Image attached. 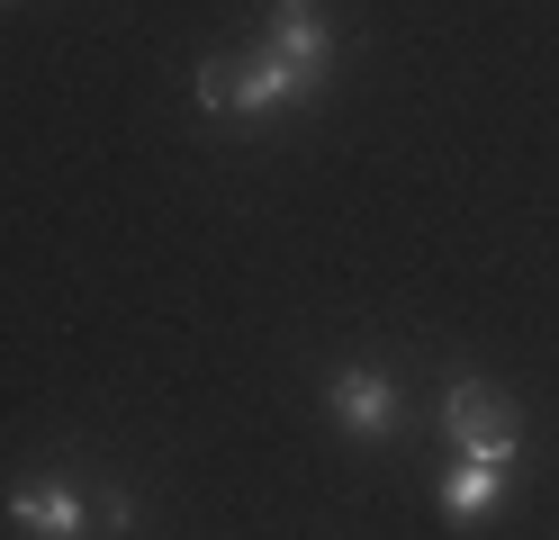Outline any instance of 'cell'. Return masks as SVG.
Segmentation results:
<instances>
[{
	"instance_id": "8992f818",
	"label": "cell",
	"mask_w": 559,
	"mask_h": 540,
	"mask_svg": "<svg viewBox=\"0 0 559 540\" xmlns=\"http://www.w3.org/2000/svg\"><path fill=\"white\" fill-rule=\"evenodd\" d=\"M506 478H514V468H497V459H461V468L442 478V514H451V523L497 514V504H506Z\"/></svg>"
},
{
	"instance_id": "6da1fadb",
	"label": "cell",
	"mask_w": 559,
	"mask_h": 540,
	"mask_svg": "<svg viewBox=\"0 0 559 540\" xmlns=\"http://www.w3.org/2000/svg\"><path fill=\"white\" fill-rule=\"evenodd\" d=\"M298 99H317V91L271 46H226V55L199 63V108L207 118H271V108H298Z\"/></svg>"
},
{
	"instance_id": "52a82bcc",
	"label": "cell",
	"mask_w": 559,
	"mask_h": 540,
	"mask_svg": "<svg viewBox=\"0 0 559 540\" xmlns=\"http://www.w3.org/2000/svg\"><path fill=\"white\" fill-rule=\"evenodd\" d=\"M91 531H135V504L127 495H99L91 504Z\"/></svg>"
},
{
	"instance_id": "277c9868",
	"label": "cell",
	"mask_w": 559,
	"mask_h": 540,
	"mask_svg": "<svg viewBox=\"0 0 559 540\" xmlns=\"http://www.w3.org/2000/svg\"><path fill=\"white\" fill-rule=\"evenodd\" d=\"M325 406H334V423L353 432V442H389V432H397V387L379 370H334L325 379Z\"/></svg>"
},
{
	"instance_id": "5b68a950",
	"label": "cell",
	"mask_w": 559,
	"mask_h": 540,
	"mask_svg": "<svg viewBox=\"0 0 559 540\" xmlns=\"http://www.w3.org/2000/svg\"><path fill=\"white\" fill-rule=\"evenodd\" d=\"M10 523L37 531V540H82L91 504H82V487H63V478H19L10 487Z\"/></svg>"
},
{
	"instance_id": "3957f363",
	"label": "cell",
	"mask_w": 559,
	"mask_h": 540,
	"mask_svg": "<svg viewBox=\"0 0 559 540\" xmlns=\"http://www.w3.org/2000/svg\"><path fill=\"white\" fill-rule=\"evenodd\" d=\"M262 46H271L280 63H289L307 91H325V72H334V19H325V0H280Z\"/></svg>"
},
{
	"instance_id": "7a4b0ae2",
	"label": "cell",
	"mask_w": 559,
	"mask_h": 540,
	"mask_svg": "<svg viewBox=\"0 0 559 540\" xmlns=\"http://www.w3.org/2000/svg\"><path fill=\"white\" fill-rule=\"evenodd\" d=\"M442 423H451V442H461V459H497V468H514L523 415H514V396H506V387H487V379H451Z\"/></svg>"
}]
</instances>
